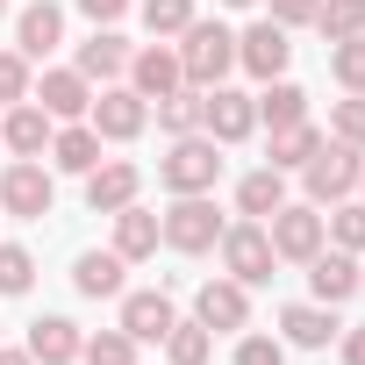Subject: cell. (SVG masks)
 Returning <instances> with one entry per match:
<instances>
[{"label": "cell", "mask_w": 365, "mask_h": 365, "mask_svg": "<svg viewBox=\"0 0 365 365\" xmlns=\"http://www.w3.org/2000/svg\"><path fill=\"white\" fill-rule=\"evenodd\" d=\"M315 29H322L329 43L365 36V0H322V8H315Z\"/></svg>", "instance_id": "4dcf8cb0"}, {"label": "cell", "mask_w": 365, "mask_h": 365, "mask_svg": "<svg viewBox=\"0 0 365 365\" xmlns=\"http://www.w3.org/2000/svg\"><path fill=\"white\" fill-rule=\"evenodd\" d=\"M358 165H365V150H358V143H344V136H322V150L301 165V179H308V201H315V208H336V201H351V194H358Z\"/></svg>", "instance_id": "3957f363"}, {"label": "cell", "mask_w": 365, "mask_h": 365, "mask_svg": "<svg viewBox=\"0 0 365 365\" xmlns=\"http://www.w3.org/2000/svg\"><path fill=\"white\" fill-rule=\"evenodd\" d=\"M172 51H179V72H187V86H201V93H208V86H222V72L237 65V29H222V22H201V15H194L187 29H179V43H172Z\"/></svg>", "instance_id": "6da1fadb"}, {"label": "cell", "mask_w": 365, "mask_h": 365, "mask_svg": "<svg viewBox=\"0 0 365 365\" xmlns=\"http://www.w3.org/2000/svg\"><path fill=\"white\" fill-rule=\"evenodd\" d=\"M0 208L22 215V222H43L58 208V179L43 172V158H15L8 172H0Z\"/></svg>", "instance_id": "52a82bcc"}, {"label": "cell", "mask_w": 365, "mask_h": 365, "mask_svg": "<svg viewBox=\"0 0 365 365\" xmlns=\"http://www.w3.org/2000/svg\"><path fill=\"white\" fill-rule=\"evenodd\" d=\"M194 22V0H143V29L165 43V36H179V29H187Z\"/></svg>", "instance_id": "836d02e7"}, {"label": "cell", "mask_w": 365, "mask_h": 365, "mask_svg": "<svg viewBox=\"0 0 365 365\" xmlns=\"http://www.w3.org/2000/svg\"><path fill=\"white\" fill-rule=\"evenodd\" d=\"M358 294H365V265H358Z\"/></svg>", "instance_id": "f6af8a7d"}, {"label": "cell", "mask_w": 365, "mask_h": 365, "mask_svg": "<svg viewBox=\"0 0 365 365\" xmlns=\"http://www.w3.org/2000/svg\"><path fill=\"white\" fill-rule=\"evenodd\" d=\"M51 136H58V122H51L36 101H15V108H8V122H0V143H8L15 158H43V150H51Z\"/></svg>", "instance_id": "ac0fdd59"}, {"label": "cell", "mask_w": 365, "mask_h": 365, "mask_svg": "<svg viewBox=\"0 0 365 365\" xmlns=\"http://www.w3.org/2000/svg\"><path fill=\"white\" fill-rule=\"evenodd\" d=\"M158 230H165V244H172V251L201 258V251H215V244H222V230H230V222H222V208H215L208 194H179V201L158 215Z\"/></svg>", "instance_id": "277c9868"}, {"label": "cell", "mask_w": 365, "mask_h": 365, "mask_svg": "<svg viewBox=\"0 0 365 365\" xmlns=\"http://www.w3.org/2000/svg\"><path fill=\"white\" fill-rule=\"evenodd\" d=\"M143 194V172L129 165V158H101L93 172H86V208L93 215H115V208H129Z\"/></svg>", "instance_id": "4fadbf2b"}, {"label": "cell", "mask_w": 365, "mask_h": 365, "mask_svg": "<svg viewBox=\"0 0 365 365\" xmlns=\"http://www.w3.org/2000/svg\"><path fill=\"white\" fill-rule=\"evenodd\" d=\"M322 230H329L336 251H365V201H336V208L322 215Z\"/></svg>", "instance_id": "1f68e13d"}, {"label": "cell", "mask_w": 365, "mask_h": 365, "mask_svg": "<svg viewBox=\"0 0 365 365\" xmlns=\"http://www.w3.org/2000/svg\"><path fill=\"white\" fill-rule=\"evenodd\" d=\"M51 165H58V172H79V179H86V172L101 165V136H93V122H65V129L51 136Z\"/></svg>", "instance_id": "cb8c5ba5"}, {"label": "cell", "mask_w": 365, "mask_h": 365, "mask_svg": "<svg viewBox=\"0 0 365 365\" xmlns=\"http://www.w3.org/2000/svg\"><path fill=\"white\" fill-rule=\"evenodd\" d=\"M79 365H136V336L115 322V329H93L79 344Z\"/></svg>", "instance_id": "f1b7e54d"}, {"label": "cell", "mask_w": 365, "mask_h": 365, "mask_svg": "<svg viewBox=\"0 0 365 365\" xmlns=\"http://www.w3.org/2000/svg\"><path fill=\"white\" fill-rule=\"evenodd\" d=\"M329 72H336V86H344V93H365V36L329 43Z\"/></svg>", "instance_id": "d6a6232c"}, {"label": "cell", "mask_w": 365, "mask_h": 365, "mask_svg": "<svg viewBox=\"0 0 365 365\" xmlns=\"http://www.w3.org/2000/svg\"><path fill=\"white\" fill-rule=\"evenodd\" d=\"M122 272H129V258H122V251H79L72 287H79L86 301H115V294H122Z\"/></svg>", "instance_id": "44dd1931"}, {"label": "cell", "mask_w": 365, "mask_h": 365, "mask_svg": "<svg viewBox=\"0 0 365 365\" xmlns=\"http://www.w3.org/2000/svg\"><path fill=\"white\" fill-rule=\"evenodd\" d=\"M36 287V258L22 244H0V294H29Z\"/></svg>", "instance_id": "e575fe53"}, {"label": "cell", "mask_w": 365, "mask_h": 365, "mask_svg": "<svg viewBox=\"0 0 365 365\" xmlns=\"http://www.w3.org/2000/svg\"><path fill=\"white\" fill-rule=\"evenodd\" d=\"M336 344H344V365H365V329H344Z\"/></svg>", "instance_id": "60d3db41"}, {"label": "cell", "mask_w": 365, "mask_h": 365, "mask_svg": "<svg viewBox=\"0 0 365 365\" xmlns=\"http://www.w3.org/2000/svg\"><path fill=\"white\" fill-rule=\"evenodd\" d=\"M315 150H322V129H315V122H287V129H272V165H279V172H301Z\"/></svg>", "instance_id": "4316f807"}, {"label": "cell", "mask_w": 365, "mask_h": 365, "mask_svg": "<svg viewBox=\"0 0 365 365\" xmlns=\"http://www.w3.org/2000/svg\"><path fill=\"white\" fill-rule=\"evenodd\" d=\"M79 15H86L93 29H115V22L129 15V0H79Z\"/></svg>", "instance_id": "f35d334b"}, {"label": "cell", "mask_w": 365, "mask_h": 365, "mask_svg": "<svg viewBox=\"0 0 365 365\" xmlns=\"http://www.w3.org/2000/svg\"><path fill=\"white\" fill-rule=\"evenodd\" d=\"M336 336H344V322H336L329 301H294V308H279V344H294V351H329Z\"/></svg>", "instance_id": "7c38bea8"}, {"label": "cell", "mask_w": 365, "mask_h": 365, "mask_svg": "<svg viewBox=\"0 0 365 365\" xmlns=\"http://www.w3.org/2000/svg\"><path fill=\"white\" fill-rule=\"evenodd\" d=\"M29 101H36L51 122H86V108H93V86H86V72L58 65V72H43V79L29 86Z\"/></svg>", "instance_id": "8fae6325"}, {"label": "cell", "mask_w": 365, "mask_h": 365, "mask_svg": "<svg viewBox=\"0 0 365 365\" xmlns=\"http://www.w3.org/2000/svg\"><path fill=\"white\" fill-rule=\"evenodd\" d=\"M158 129H165V136H194V129H201V86L165 93V101H158Z\"/></svg>", "instance_id": "f546056e"}, {"label": "cell", "mask_w": 365, "mask_h": 365, "mask_svg": "<svg viewBox=\"0 0 365 365\" xmlns=\"http://www.w3.org/2000/svg\"><path fill=\"white\" fill-rule=\"evenodd\" d=\"M279 201H287V172H279V165H258V172L237 179V208H244L251 222H265Z\"/></svg>", "instance_id": "d4e9b609"}, {"label": "cell", "mask_w": 365, "mask_h": 365, "mask_svg": "<svg viewBox=\"0 0 365 365\" xmlns=\"http://www.w3.org/2000/svg\"><path fill=\"white\" fill-rule=\"evenodd\" d=\"M258 122H272V129L308 122V93H301L294 79H265V93H258Z\"/></svg>", "instance_id": "484cf974"}, {"label": "cell", "mask_w": 365, "mask_h": 365, "mask_svg": "<svg viewBox=\"0 0 365 365\" xmlns=\"http://www.w3.org/2000/svg\"><path fill=\"white\" fill-rule=\"evenodd\" d=\"M237 365H287L279 336H237Z\"/></svg>", "instance_id": "74e56055"}, {"label": "cell", "mask_w": 365, "mask_h": 365, "mask_svg": "<svg viewBox=\"0 0 365 365\" xmlns=\"http://www.w3.org/2000/svg\"><path fill=\"white\" fill-rule=\"evenodd\" d=\"M172 322H179L172 294H122V329H129L136 344H165Z\"/></svg>", "instance_id": "ffe728a7"}, {"label": "cell", "mask_w": 365, "mask_h": 365, "mask_svg": "<svg viewBox=\"0 0 365 365\" xmlns=\"http://www.w3.org/2000/svg\"><path fill=\"white\" fill-rule=\"evenodd\" d=\"M165 244V230H158V215L143 208V201H129V208H115V251L136 265V258H150Z\"/></svg>", "instance_id": "603a6c76"}, {"label": "cell", "mask_w": 365, "mask_h": 365, "mask_svg": "<svg viewBox=\"0 0 365 365\" xmlns=\"http://www.w3.org/2000/svg\"><path fill=\"white\" fill-rule=\"evenodd\" d=\"M165 358L172 365H208L215 358V329L208 322H172L165 329Z\"/></svg>", "instance_id": "83f0119b"}, {"label": "cell", "mask_w": 365, "mask_h": 365, "mask_svg": "<svg viewBox=\"0 0 365 365\" xmlns=\"http://www.w3.org/2000/svg\"><path fill=\"white\" fill-rule=\"evenodd\" d=\"M215 251H222V265H230V279H237V287H265V279H272V265H279V251H272L265 222H251V215H244V222H230Z\"/></svg>", "instance_id": "8992f818"}, {"label": "cell", "mask_w": 365, "mask_h": 365, "mask_svg": "<svg viewBox=\"0 0 365 365\" xmlns=\"http://www.w3.org/2000/svg\"><path fill=\"white\" fill-rule=\"evenodd\" d=\"M315 8H322V0H272V22L294 29V22H315Z\"/></svg>", "instance_id": "ab89813d"}, {"label": "cell", "mask_w": 365, "mask_h": 365, "mask_svg": "<svg viewBox=\"0 0 365 365\" xmlns=\"http://www.w3.org/2000/svg\"><path fill=\"white\" fill-rule=\"evenodd\" d=\"M129 86H136L143 101L179 93V86H187V72H179V51H172V43H143V51H129Z\"/></svg>", "instance_id": "5bb4252c"}, {"label": "cell", "mask_w": 365, "mask_h": 365, "mask_svg": "<svg viewBox=\"0 0 365 365\" xmlns=\"http://www.w3.org/2000/svg\"><path fill=\"white\" fill-rule=\"evenodd\" d=\"M308 294L315 301H351L358 294V251H336V244H322L315 258H308Z\"/></svg>", "instance_id": "2e32d148"}, {"label": "cell", "mask_w": 365, "mask_h": 365, "mask_svg": "<svg viewBox=\"0 0 365 365\" xmlns=\"http://www.w3.org/2000/svg\"><path fill=\"white\" fill-rule=\"evenodd\" d=\"M65 43V8L58 0H29V8L15 15V51L22 58H51Z\"/></svg>", "instance_id": "e0dca14e"}, {"label": "cell", "mask_w": 365, "mask_h": 365, "mask_svg": "<svg viewBox=\"0 0 365 365\" xmlns=\"http://www.w3.org/2000/svg\"><path fill=\"white\" fill-rule=\"evenodd\" d=\"M0 365H36V358L29 351H0Z\"/></svg>", "instance_id": "b9f144b4"}, {"label": "cell", "mask_w": 365, "mask_h": 365, "mask_svg": "<svg viewBox=\"0 0 365 365\" xmlns=\"http://www.w3.org/2000/svg\"><path fill=\"white\" fill-rule=\"evenodd\" d=\"M329 136H344V143L365 150V93H344V101L329 108Z\"/></svg>", "instance_id": "d590c367"}, {"label": "cell", "mask_w": 365, "mask_h": 365, "mask_svg": "<svg viewBox=\"0 0 365 365\" xmlns=\"http://www.w3.org/2000/svg\"><path fill=\"white\" fill-rule=\"evenodd\" d=\"M158 179H165L172 194H215V179H222V143H215L208 129L172 136V150L158 158Z\"/></svg>", "instance_id": "7a4b0ae2"}, {"label": "cell", "mask_w": 365, "mask_h": 365, "mask_svg": "<svg viewBox=\"0 0 365 365\" xmlns=\"http://www.w3.org/2000/svg\"><path fill=\"white\" fill-rule=\"evenodd\" d=\"M287 58H294V43H287V29H279L272 15L237 36V65H244L251 79H287Z\"/></svg>", "instance_id": "30bf717a"}, {"label": "cell", "mask_w": 365, "mask_h": 365, "mask_svg": "<svg viewBox=\"0 0 365 365\" xmlns=\"http://www.w3.org/2000/svg\"><path fill=\"white\" fill-rule=\"evenodd\" d=\"M222 8H258V0H222Z\"/></svg>", "instance_id": "7bdbcfd3"}, {"label": "cell", "mask_w": 365, "mask_h": 365, "mask_svg": "<svg viewBox=\"0 0 365 365\" xmlns=\"http://www.w3.org/2000/svg\"><path fill=\"white\" fill-rule=\"evenodd\" d=\"M86 122H93V136H101V143H129V136H143L150 101H143L136 86H101V93H93V108H86Z\"/></svg>", "instance_id": "ba28073f"}, {"label": "cell", "mask_w": 365, "mask_h": 365, "mask_svg": "<svg viewBox=\"0 0 365 365\" xmlns=\"http://www.w3.org/2000/svg\"><path fill=\"white\" fill-rule=\"evenodd\" d=\"M72 72H86V79H122L129 72V36L122 29H93L86 43H79V65Z\"/></svg>", "instance_id": "7402d4cb"}, {"label": "cell", "mask_w": 365, "mask_h": 365, "mask_svg": "<svg viewBox=\"0 0 365 365\" xmlns=\"http://www.w3.org/2000/svg\"><path fill=\"white\" fill-rule=\"evenodd\" d=\"M358 194H365V165H358Z\"/></svg>", "instance_id": "ee69618b"}, {"label": "cell", "mask_w": 365, "mask_h": 365, "mask_svg": "<svg viewBox=\"0 0 365 365\" xmlns=\"http://www.w3.org/2000/svg\"><path fill=\"white\" fill-rule=\"evenodd\" d=\"M0 15H8V0H0Z\"/></svg>", "instance_id": "bcb514c9"}, {"label": "cell", "mask_w": 365, "mask_h": 365, "mask_svg": "<svg viewBox=\"0 0 365 365\" xmlns=\"http://www.w3.org/2000/svg\"><path fill=\"white\" fill-rule=\"evenodd\" d=\"M265 237H272V251H279V258H294V265H308V258L329 244V230H322V208H315V201H279V208L265 215Z\"/></svg>", "instance_id": "5b68a950"}, {"label": "cell", "mask_w": 365, "mask_h": 365, "mask_svg": "<svg viewBox=\"0 0 365 365\" xmlns=\"http://www.w3.org/2000/svg\"><path fill=\"white\" fill-rule=\"evenodd\" d=\"M29 58L22 51H0V108H15V101H29Z\"/></svg>", "instance_id": "8d00e7d4"}, {"label": "cell", "mask_w": 365, "mask_h": 365, "mask_svg": "<svg viewBox=\"0 0 365 365\" xmlns=\"http://www.w3.org/2000/svg\"><path fill=\"white\" fill-rule=\"evenodd\" d=\"M201 129H208L215 143H244V136L258 129V101L237 93V86H208V93H201Z\"/></svg>", "instance_id": "9c48e42d"}, {"label": "cell", "mask_w": 365, "mask_h": 365, "mask_svg": "<svg viewBox=\"0 0 365 365\" xmlns=\"http://www.w3.org/2000/svg\"><path fill=\"white\" fill-rule=\"evenodd\" d=\"M194 322H208L215 336H222V329H244V322H251V287H237L230 272L208 279V287L194 294Z\"/></svg>", "instance_id": "9a60e30c"}, {"label": "cell", "mask_w": 365, "mask_h": 365, "mask_svg": "<svg viewBox=\"0 0 365 365\" xmlns=\"http://www.w3.org/2000/svg\"><path fill=\"white\" fill-rule=\"evenodd\" d=\"M79 344H86V336H79L72 315H43V322H29V344H22V351H29L36 365H79Z\"/></svg>", "instance_id": "d6986e66"}]
</instances>
